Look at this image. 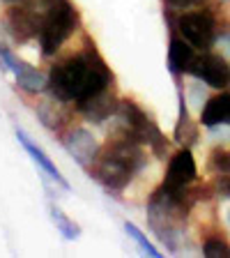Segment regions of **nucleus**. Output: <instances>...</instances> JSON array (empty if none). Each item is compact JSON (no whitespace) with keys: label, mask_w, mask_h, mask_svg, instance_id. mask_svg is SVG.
<instances>
[{"label":"nucleus","mask_w":230,"mask_h":258,"mask_svg":"<svg viewBox=\"0 0 230 258\" xmlns=\"http://www.w3.org/2000/svg\"><path fill=\"white\" fill-rule=\"evenodd\" d=\"M214 44H219V46H221V51H223L221 55H223V58H230V35H228V32H219Z\"/></svg>","instance_id":"nucleus-22"},{"label":"nucleus","mask_w":230,"mask_h":258,"mask_svg":"<svg viewBox=\"0 0 230 258\" xmlns=\"http://www.w3.org/2000/svg\"><path fill=\"white\" fill-rule=\"evenodd\" d=\"M62 99H58V97H46V99H42V102H37V106H35V113H37V118L42 120V124L46 129H51V132H60V129L64 127V124L69 122V111L64 108Z\"/></svg>","instance_id":"nucleus-16"},{"label":"nucleus","mask_w":230,"mask_h":258,"mask_svg":"<svg viewBox=\"0 0 230 258\" xmlns=\"http://www.w3.org/2000/svg\"><path fill=\"white\" fill-rule=\"evenodd\" d=\"M113 83V72L106 60L88 44L79 53L60 60L48 72V92L62 102L81 104L104 92Z\"/></svg>","instance_id":"nucleus-1"},{"label":"nucleus","mask_w":230,"mask_h":258,"mask_svg":"<svg viewBox=\"0 0 230 258\" xmlns=\"http://www.w3.org/2000/svg\"><path fill=\"white\" fill-rule=\"evenodd\" d=\"M7 28L12 39L19 44H28L39 37V14L30 0H23L19 5H12L7 12Z\"/></svg>","instance_id":"nucleus-9"},{"label":"nucleus","mask_w":230,"mask_h":258,"mask_svg":"<svg viewBox=\"0 0 230 258\" xmlns=\"http://www.w3.org/2000/svg\"><path fill=\"white\" fill-rule=\"evenodd\" d=\"M39 14V46L51 58L79 28V12L69 0H30Z\"/></svg>","instance_id":"nucleus-4"},{"label":"nucleus","mask_w":230,"mask_h":258,"mask_svg":"<svg viewBox=\"0 0 230 258\" xmlns=\"http://www.w3.org/2000/svg\"><path fill=\"white\" fill-rule=\"evenodd\" d=\"M124 233H127L131 240L138 244V249L145 253V256H152V258H161L164 253H159V249L152 244L150 240H147V235H143V231H140L136 224H131V221H124Z\"/></svg>","instance_id":"nucleus-18"},{"label":"nucleus","mask_w":230,"mask_h":258,"mask_svg":"<svg viewBox=\"0 0 230 258\" xmlns=\"http://www.w3.org/2000/svg\"><path fill=\"white\" fill-rule=\"evenodd\" d=\"M3 5H7V7H12V5H19V3H23V0H0Z\"/></svg>","instance_id":"nucleus-25"},{"label":"nucleus","mask_w":230,"mask_h":258,"mask_svg":"<svg viewBox=\"0 0 230 258\" xmlns=\"http://www.w3.org/2000/svg\"><path fill=\"white\" fill-rule=\"evenodd\" d=\"M0 67H3V70H10L12 74H14L19 88H21L23 92H28V95H39V92H44L48 88V76H44L42 72L35 70L32 64L23 62L21 58H16V55L12 53V48H5V51L0 53Z\"/></svg>","instance_id":"nucleus-8"},{"label":"nucleus","mask_w":230,"mask_h":258,"mask_svg":"<svg viewBox=\"0 0 230 258\" xmlns=\"http://www.w3.org/2000/svg\"><path fill=\"white\" fill-rule=\"evenodd\" d=\"M118 106H120V99L111 92V88H106V90L99 92V95H95V97H90V99H86V102L76 104V111L83 113L90 122L102 124L118 113Z\"/></svg>","instance_id":"nucleus-13"},{"label":"nucleus","mask_w":230,"mask_h":258,"mask_svg":"<svg viewBox=\"0 0 230 258\" xmlns=\"http://www.w3.org/2000/svg\"><path fill=\"white\" fill-rule=\"evenodd\" d=\"M225 219H228V226H230V208L225 210Z\"/></svg>","instance_id":"nucleus-26"},{"label":"nucleus","mask_w":230,"mask_h":258,"mask_svg":"<svg viewBox=\"0 0 230 258\" xmlns=\"http://www.w3.org/2000/svg\"><path fill=\"white\" fill-rule=\"evenodd\" d=\"M171 7H175V10H196V7L205 5V0H166Z\"/></svg>","instance_id":"nucleus-21"},{"label":"nucleus","mask_w":230,"mask_h":258,"mask_svg":"<svg viewBox=\"0 0 230 258\" xmlns=\"http://www.w3.org/2000/svg\"><path fill=\"white\" fill-rule=\"evenodd\" d=\"M10 39H12V32L7 28V23H0V53L10 48Z\"/></svg>","instance_id":"nucleus-23"},{"label":"nucleus","mask_w":230,"mask_h":258,"mask_svg":"<svg viewBox=\"0 0 230 258\" xmlns=\"http://www.w3.org/2000/svg\"><path fill=\"white\" fill-rule=\"evenodd\" d=\"M48 212H51V219H53V224H55V228L60 231V235L64 237V240H79L81 237V226L76 224V221H71L69 217L64 215L62 210L58 208V205H48Z\"/></svg>","instance_id":"nucleus-17"},{"label":"nucleus","mask_w":230,"mask_h":258,"mask_svg":"<svg viewBox=\"0 0 230 258\" xmlns=\"http://www.w3.org/2000/svg\"><path fill=\"white\" fill-rule=\"evenodd\" d=\"M175 32L193 48L207 51L216 42V19L209 10H184L175 19Z\"/></svg>","instance_id":"nucleus-6"},{"label":"nucleus","mask_w":230,"mask_h":258,"mask_svg":"<svg viewBox=\"0 0 230 258\" xmlns=\"http://www.w3.org/2000/svg\"><path fill=\"white\" fill-rule=\"evenodd\" d=\"M209 166L214 168L219 175H228L230 173V152H225V150H216L214 155L209 157Z\"/></svg>","instance_id":"nucleus-20"},{"label":"nucleus","mask_w":230,"mask_h":258,"mask_svg":"<svg viewBox=\"0 0 230 258\" xmlns=\"http://www.w3.org/2000/svg\"><path fill=\"white\" fill-rule=\"evenodd\" d=\"M115 115L120 118V132H118L120 139H129L140 145H147V148L155 150L157 157H164L166 145H168L166 139H164V134H161L159 127L155 124V120L138 104L131 102V99H122Z\"/></svg>","instance_id":"nucleus-5"},{"label":"nucleus","mask_w":230,"mask_h":258,"mask_svg":"<svg viewBox=\"0 0 230 258\" xmlns=\"http://www.w3.org/2000/svg\"><path fill=\"white\" fill-rule=\"evenodd\" d=\"M62 145L67 155L83 168H90L97 161L102 148L97 143V139L92 136V132H88L86 127H71L62 139Z\"/></svg>","instance_id":"nucleus-11"},{"label":"nucleus","mask_w":230,"mask_h":258,"mask_svg":"<svg viewBox=\"0 0 230 258\" xmlns=\"http://www.w3.org/2000/svg\"><path fill=\"white\" fill-rule=\"evenodd\" d=\"M203 256L205 258H230V244L221 235H209L203 242Z\"/></svg>","instance_id":"nucleus-19"},{"label":"nucleus","mask_w":230,"mask_h":258,"mask_svg":"<svg viewBox=\"0 0 230 258\" xmlns=\"http://www.w3.org/2000/svg\"><path fill=\"white\" fill-rule=\"evenodd\" d=\"M189 74L196 81L205 83V86L214 88V90H223V88L230 86V64L228 58L216 53H203L196 55L193 60V67Z\"/></svg>","instance_id":"nucleus-7"},{"label":"nucleus","mask_w":230,"mask_h":258,"mask_svg":"<svg viewBox=\"0 0 230 258\" xmlns=\"http://www.w3.org/2000/svg\"><path fill=\"white\" fill-rule=\"evenodd\" d=\"M16 139H19V143H21L23 150L28 152V157L35 161V166H37L39 171H42L44 175L51 180V182H55L58 187H62L64 191H69V189H71L69 182L64 180V175L60 173V168L55 166V161H51V157H48L46 152H44L42 148H39V145L35 143V141H32L30 136L26 134V132H23V129H16Z\"/></svg>","instance_id":"nucleus-12"},{"label":"nucleus","mask_w":230,"mask_h":258,"mask_svg":"<svg viewBox=\"0 0 230 258\" xmlns=\"http://www.w3.org/2000/svg\"><path fill=\"white\" fill-rule=\"evenodd\" d=\"M200 124L207 129L230 124V92H219L200 106Z\"/></svg>","instance_id":"nucleus-14"},{"label":"nucleus","mask_w":230,"mask_h":258,"mask_svg":"<svg viewBox=\"0 0 230 258\" xmlns=\"http://www.w3.org/2000/svg\"><path fill=\"white\" fill-rule=\"evenodd\" d=\"M145 164H147V157L143 152V145L118 136L99 152L97 161L90 166V173L104 189L122 191L143 171Z\"/></svg>","instance_id":"nucleus-2"},{"label":"nucleus","mask_w":230,"mask_h":258,"mask_svg":"<svg viewBox=\"0 0 230 258\" xmlns=\"http://www.w3.org/2000/svg\"><path fill=\"white\" fill-rule=\"evenodd\" d=\"M198 180V168H196V159H193L191 150L182 148L168 161V171L164 177L161 187L171 189V191H187L193 182Z\"/></svg>","instance_id":"nucleus-10"},{"label":"nucleus","mask_w":230,"mask_h":258,"mask_svg":"<svg viewBox=\"0 0 230 258\" xmlns=\"http://www.w3.org/2000/svg\"><path fill=\"white\" fill-rule=\"evenodd\" d=\"M187 196L189 189L187 191H171L166 187H159L147 201V224H150L152 233L171 251H177L182 247L189 215Z\"/></svg>","instance_id":"nucleus-3"},{"label":"nucleus","mask_w":230,"mask_h":258,"mask_svg":"<svg viewBox=\"0 0 230 258\" xmlns=\"http://www.w3.org/2000/svg\"><path fill=\"white\" fill-rule=\"evenodd\" d=\"M193 60H196V48L180 35L171 37V44H168V70L173 72V76L189 74L193 67Z\"/></svg>","instance_id":"nucleus-15"},{"label":"nucleus","mask_w":230,"mask_h":258,"mask_svg":"<svg viewBox=\"0 0 230 258\" xmlns=\"http://www.w3.org/2000/svg\"><path fill=\"white\" fill-rule=\"evenodd\" d=\"M216 184H219V191L230 199V177H219V182Z\"/></svg>","instance_id":"nucleus-24"}]
</instances>
